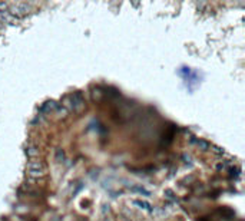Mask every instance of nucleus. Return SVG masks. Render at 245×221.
I'll return each mask as SVG.
<instances>
[{
	"label": "nucleus",
	"instance_id": "nucleus-11",
	"mask_svg": "<svg viewBox=\"0 0 245 221\" xmlns=\"http://www.w3.org/2000/svg\"><path fill=\"white\" fill-rule=\"evenodd\" d=\"M211 148H212V152L214 154H217V155H222L224 154V150L222 148H219V147H215V145H211Z\"/></svg>",
	"mask_w": 245,
	"mask_h": 221
},
{
	"label": "nucleus",
	"instance_id": "nucleus-8",
	"mask_svg": "<svg viewBox=\"0 0 245 221\" xmlns=\"http://www.w3.org/2000/svg\"><path fill=\"white\" fill-rule=\"evenodd\" d=\"M198 145L201 147V150H204V151L211 150V144L206 142V141H204V139H199V141H198Z\"/></svg>",
	"mask_w": 245,
	"mask_h": 221
},
{
	"label": "nucleus",
	"instance_id": "nucleus-7",
	"mask_svg": "<svg viewBox=\"0 0 245 221\" xmlns=\"http://www.w3.org/2000/svg\"><path fill=\"white\" fill-rule=\"evenodd\" d=\"M67 114H69V110L63 108V106H58V109H56V117L59 119H64V118H67Z\"/></svg>",
	"mask_w": 245,
	"mask_h": 221
},
{
	"label": "nucleus",
	"instance_id": "nucleus-12",
	"mask_svg": "<svg viewBox=\"0 0 245 221\" xmlns=\"http://www.w3.org/2000/svg\"><path fill=\"white\" fill-rule=\"evenodd\" d=\"M7 9H9V5H7L6 2H0V13L7 12Z\"/></svg>",
	"mask_w": 245,
	"mask_h": 221
},
{
	"label": "nucleus",
	"instance_id": "nucleus-2",
	"mask_svg": "<svg viewBox=\"0 0 245 221\" xmlns=\"http://www.w3.org/2000/svg\"><path fill=\"white\" fill-rule=\"evenodd\" d=\"M70 99H72V105H73V110L80 112V110L85 108V99H83V96H82L80 92H75V93L70 96Z\"/></svg>",
	"mask_w": 245,
	"mask_h": 221
},
{
	"label": "nucleus",
	"instance_id": "nucleus-6",
	"mask_svg": "<svg viewBox=\"0 0 245 221\" xmlns=\"http://www.w3.org/2000/svg\"><path fill=\"white\" fill-rule=\"evenodd\" d=\"M26 155L33 159V158L39 156V150L36 147H27V148H26Z\"/></svg>",
	"mask_w": 245,
	"mask_h": 221
},
{
	"label": "nucleus",
	"instance_id": "nucleus-4",
	"mask_svg": "<svg viewBox=\"0 0 245 221\" xmlns=\"http://www.w3.org/2000/svg\"><path fill=\"white\" fill-rule=\"evenodd\" d=\"M58 106L59 105L56 104L55 101H47V102H45V104L42 105L40 110H42V112H50V110H56Z\"/></svg>",
	"mask_w": 245,
	"mask_h": 221
},
{
	"label": "nucleus",
	"instance_id": "nucleus-10",
	"mask_svg": "<svg viewBox=\"0 0 245 221\" xmlns=\"http://www.w3.org/2000/svg\"><path fill=\"white\" fill-rule=\"evenodd\" d=\"M63 159H64V152L62 150H58L56 151V161H58V162H62Z\"/></svg>",
	"mask_w": 245,
	"mask_h": 221
},
{
	"label": "nucleus",
	"instance_id": "nucleus-13",
	"mask_svg": "<svg viewBox=\"0 0 245 221\" xmlns=\"http://www.w3.org/2000/svg\"><path fill=\"white\" fill-rule=\"evenodd\" d=\"M92 95H93V99H97V101H99V99H100V96H102V92L99 91V89H96V91H93V93H92Z\"/></svg>",
	"mask_w": 245,
	"mask_h": 221
},
{
	"label": "nucleus",
	"instance_id": "nucleus-3",
	"mask_svg": "<svg viewBox=\"0 0 245 221\" xmlns=\"http://www.w3.org/2000/svg\"><path fill=\"white\" fill-rule=\"evenodd\" d=\"M40 169H46V164L43 161H37V159H32L27 164V171H40Z\"/></svg>",
	"mask_w": 245,
	"mask_h": 221
},
{
	"label": "nucleus",
	"instance_id": "nucleus-14",
	"mask_svg": "<svg viewBox=\"0 0 245 221\" xmlns=\"http://www.w3.org/2000/svg\"><path fill=\"white\" fill-rule=\"evenodd\" d=\"M165 195H166L168 198H174V192L171 189H165Z\"/></svg>",
	"mask_w": 245,
	"mask_h": 221
},
{
	"label": "nucleus",
	"instance_id": "nucleus-1",
	"mask_svg": "<svg viewBox=\"0 0 245 221\" xmlns=\"http://www.w3.org/2000/svg\"><path fill=\"white\" fill-rule=\"evenodd\" d=\"M9 13L12 14L13 17L16 16V17H22V16H25L27 12H29V6L26 5V3H16V5H13V6H9Z\"/></svg>",
	"mask_w": 245,
	"mask_h": 221
},
{
	"label": "nucleus",
	"instance_id": "nucleus-5",
	"mask_svg": "<svg viewBox=\"0 0 245 221\" xmlns=\"http://www.w3.org/2000/svg\"><path fill=\"white\" fill-rule=\"evenodd\" d=\"M46 169H40V171H27V175L30 177V178H34V180H37V178H43L46 177Z\"/></svg>",
	"mask_w": 245,
	"mask_h": 221
},
{
	"label": "nucleus",
	"instance_id": "nucleus-9",
	"mask_svg": "<svg viewBox=\"0 0 245 221\" xmlns=\"http://www.w3.org/2000/svg\"><path fill=\"white\" fill-rule=\"evenodd\" d=\"M133 204H135V205H139V207L143 208V210H148V211H151V205H149L148 202H145V201H138V200H135V201H133Z\"/></svg>",
	"mask_w": 245,
	"mask_h": 221
}]
</instances>
